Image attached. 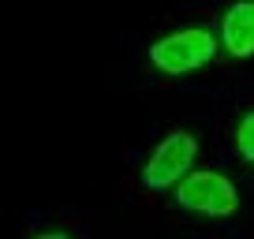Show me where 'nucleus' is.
<instances>
[{"instance_id": "5", "label": "nucleus", "mask_w": 254, "mask_h": 239, "mask_svg": "<svg viewBox=\"0 0 254 239\" xmlns=\"http://www.w3.org/2000/svg\"><path fill=\"white\" fill-rule=\"evenodd\" d=\"M232 142H236V153L247 161V165H254V109L243 112L236 123V131H232Z\"/></svg>"}, {"instance_id": "1", "label": "nucleus", "mask_w": 254, "mask_h": 239, "mask_svg": "<svg viewBox=\"0 0 254 239\" xmlns=\"http://www.w3.org/2000/svg\"><path fill=\"white\" fill-rule=\"evenodd\" d=\"M217 53H221V34L209 30V26H180V30L161 34L150 45V64L161 75H190L202 71L206 64H213Z\"/></svg>"}, {"instance_id": "2", "label": "nucleus", "mask_w": 254, "mask_h": 239, "mask_svg": "<svg viewBox=\"0 0 254 239\" xmlns=\"http://www.w3.org/2000/svg\"><path fill=\"white\" fill-rule=\"evenodd\" d=\"M176 206L194 217H236L239 209V187L217 168H190L172 187Z\"/></svg>"}, {"instance_id": "3", "label": "nucleus", "mask_w": 254, "mask_h": 239, "mask_svg": "<svg viewBox=\"0 0 254 239\" xmlns=\"http://www.w3.org/2000/svg\"><path fill=\"white\" fill-rule=\"evenodd\" d=\"M198 161V138L190 131H168L157 146L150 150L142 165V183L150 191H172L183 176Z\"/></svg>"}, {"instance_id": "4", "label": "nucleus", "mask_w": 254, "mask_h": 239, "mask_svg": "<svg viewBox=\"0 0 254 239\" xmlns=\"http://www.w3.org/2000/svg\"><path fill=\"white\" fill-rule=\"evenodd\" d=\"M221 49L232 60L254 56V0H232L221 15Z\"/></svg>"}, {"instance_id": "6", "label": "nucleus", "mask_w": 254, "mask_h": 239, "mask_svg": "<svg viewBox=\"0 0 254 239\" xmlns=\"http://www.w3.org/2000/svg\"><path fill=\"white\" fill-rule=\"evenodd\" d=\"M30 239H71L67 232H38V236H30Z\"/></svg>"}]
</instances>
